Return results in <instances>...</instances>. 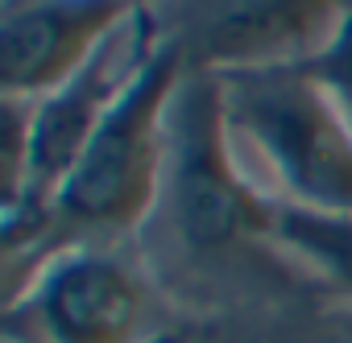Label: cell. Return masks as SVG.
Returning a JSON list of instances; mask_svg holds the SVG:
<instances>
[{"label":"cell","instance_id":"cell-10","mask_svg":"<svg viewBox=\"0 0 352 343\" xmlns=\"http://www.w3.org/2000/svg\"><path fill=\"white\" fill-rule=\"evenodd\" d=\"M153 343H191V339H183V335H157Z\"/></svg>","mask_w":352,"mask_h":343},{"label":"cell","instance_id":"cell-9","mask_svg":"<svg viewBox=\"0 0 352 343\" xmlns=\"http://www.w3.org/2000/svg\"><path fill=\"white\" fill-rule=\"evenodd\" d=\"M298 343H352V314H331L298 335Z\"/></svg>","mask_w":352,"mask_h":343},{"label":"cell","instance_id":"cell-8","mask_svg":"<svg viewBox=\"0 0 352 343\" xmlns=\"http://www.w3.org/2000/svg\"><path fill=\"white\" fill-rule=\"evenodd\" d=\"M302 71H307V75L344 108V116L352 120V5H348L340 29L331 34V42H327Z\"/></svg>","mask_w":352,"mask_h":343},{"label":"cell","instance_id":"cell-4","mask_svg":"<svg viewBox=\"0 0 352 343\" xmlns=\"http://www.w3.org/2000/svg\"><path fill=\"white\" fill-rule=\"evenodd\" d=\"M25 314L46 343H153L157 298L116 248L75 240L50 252L25 289Z\"/></svg>","mask_w":352,"mask_h":343},{"label":"cell","instance_id":"cell-6","mask_svg":"<svg viewBox=\"0 0 352 343\" xmlns=\"http://www.w3.org/2000/svg\"><path fill=\"white\" fill-rule=\"evenodd\" d=\"M352 0H216L191 38H174L195 54L199 71H278L307 67L340 29Z\"/></svg>","mask_w":352,"mask_h":343},{"label":"cell","instance_id":"cell-7","mask_svg":"<svg viewBox=\"0 0 352 343\" xmlns=\"http://www.w3.org/2000/svg\"><path fill=\"white\" fill-rule=\"evenodd\" d=\"M274 244L319 273L331 289L352 298V215L311 211L294 203L274 207Z\"/></svg>","mask_w":352,"mask_h":343},{"label":"cell","instance_id":"cell-2","mask_svg":"<svg viewBox=\"0 0 352 343\" xmlns=\"http://www.w3.org/2000/svg\"><path fill=\"white\" fill-rule=\"evenodd\" d=\"M220 91L232 132L261 149L294 207L352 215V120L302 67L220 75Z\"/></svg>","mask_w":352,"mask_h":343},{"label":"cell","instance_id":"cell-3","mask_svg":"<svg viewBox=\"0 0 352 343\" xmlns=\"http://www.w3.org/2000/svg\"><path fill=\"white\" fill-rule=\"evenodd\" d=\"M232 120L224 112L220 75L187 67V79L170 108L166 203L183 240L195 252L236 248L253 236L274 240V207L265 203L228 149Z\"/></svg>","mask_w":352,"mask_h":343},{"label":"cell","instance_id":"cell-1","mask_svg":"<svg viewBox=\"0 0 352 343\" xmlns=\"http://www.w3.org/2000/svg\"><path fill=\"white\" fill-rule=\"evenodd\" d=\"M187 79V54L179 42H157L141 75L112 104L83 157L50 203V224L83 236H116L137 228L162 187L170 157V108Z\"/></svg>","mask_w":352,"mask_h":343},{"label":"cell","instance_id":"cell-5","mask_svg":"<svg viewBox=\"0 0 352 343\" xmlns=\"http://www.w3.org/2000/svg\"><path fill=\"white\" fill-rule=\"evenodd\" d=\"M137 13V0H9L0 21L5 95L42 99L58 91Z\"/></svg>","mask_w":352,"mask_h":343}]
</instances>
